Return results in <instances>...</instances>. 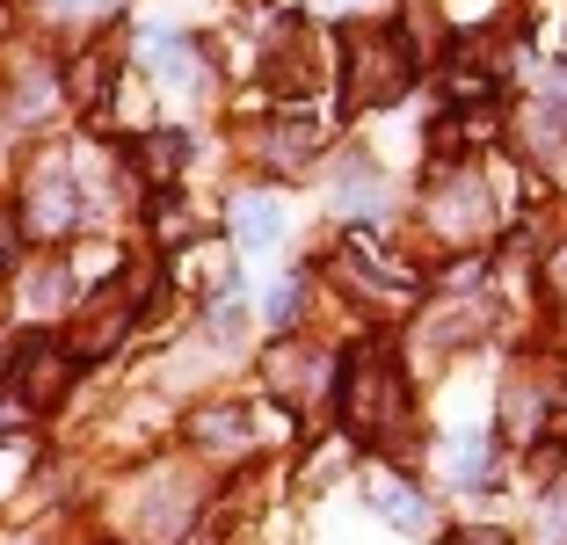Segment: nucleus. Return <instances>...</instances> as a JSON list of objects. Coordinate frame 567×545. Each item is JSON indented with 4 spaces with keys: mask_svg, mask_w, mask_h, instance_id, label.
I'll return each instance as SVG.
<instances>
[{
    "mask_svg": "<svg viewBox=\"0 0 567 545\" xmlns=\"http://www.w3.org/2000/svg\"><path fill=\"white\" fill-rule=\"evenodd\" d=\"M408 73H415V51L401 44V30H385V22H357L342 37V102L350 110H385V102L408 95Z\"/></svg>",
    "mask_w": 567,
    "mask_h": 545,
    "instance_id": "f257e3e1",
    "label": "nucleus"
},
{
    "mask_svg": "<svg viewBox=\"0 0 567 545\" xmlns=\"http://www.w3.org/2000/svg\"><path fill=\"white\" fill-rule=\"evenodd\" d=\"M350 393H342V422L357 436H401L408 430V379L393 371L385 349H357L350 357Z\"/></svg>",
    "mask_w": 567,
    "mask_h": 545,
    "instance_id": "f03ea898",
    "label": "nucleus"
},
{
    "mask_svg": "<svg viewBox=\"0 0 567 545\" xmlns=\"http://www.w3.org/2000/svg\"><path fill=\"white\" fill-rule=\"evenodd\" d=\"M487 189H481V175H466V167H451L444 182L430 189V226L444 233V240H481L487 233Z\"/></svg>",
    "mask_w": 567,
    "mask_h": 545,
    "instance_id": "7ed1b4c3",
    "label": "nucleus"
},
{
    "mask_svg": "<svg viewBox=\"0 0 567 545\" xmlns=\"http://www.w3.org/2000/svg\"><path fill=\"white\" fill-rule=\"evenodd\" d=\"M255 161L262 167H277V175H299V167H313L320 161V124L306 110H277L255 132Z\"/></svg>",
    "mask_w": 567,
    "mask_h": 545,
    "instance_id": "20e7f679",
    "label": "nucleus"
},
{
    "mask_svg": "<svg viewBox=\"0 0 567 545\" xmlns=\"http://www.w3.org/2000/svg\"><path fill=\"white\" fill-rule=\"evenodd\" d=\"M73 218H81V182H73L59 161H44L37 182H30V204H22V233L51 240V233H66Z\"/></svg>",
    "mask_w": 567,
    "mask_h": 545,
    "instance_id": "39448f33",
    "label": "nucleus"
},
{
    "mask_svg": "<svg viewBox=\"0 0 567 545\" xmlns=\"http://www.w3.org/2000/svg\"><path fill=\"white\" fill-rule=\"evenodd\" d=\"M342 269H350L357 284H371V291H415V269L385 248L371 226H350V240H342Z\"/></svg>",
    "mask_w": 567,
    "mask_h": 545,
    "instance_id": "423d86ee",
    "label": "nucleus"
},
{
    "mask_svg": "<svg viewBox=\"0 0 567 545\" xmlns=\"http://www.w3.org/2000/svg\"><path fill=\"white\" fill-rule=\"evenodd\" d=\"M328 81L313 59V22H284L277 30V51H269V88L277 95H313V88Z\"/></svg>",
    "mask_w": 567,
    "mask_h": 545,
    "instance_id": "0eeeda50",
    "label": "nucleus"
},
{
    "mask_svg": "<svg viewBox=\"0 0 567 545\" xmlns=\"http://www.w3.org/2000/svg\"><path fill=\"white\" fill-rule=\"evenodd\" d=\"M538 430H546V385L532 363H517L502 385V444H538Z\"/></svg>",
    "mask_w": 567,
    "mask_h": 545,
    "instance_id": "6e6552de",
    "label": "nucleus"
},
{
    "mask_svg": "<svg viewBox=\"0 0 567 545\" xmlns=\"http://www.w3.org/2000/svg\"><path fill=\"white\" fill-rule=\"evenodd\" d=\"M132 313H138V298H117V291H102L95 306H87V328H73V335H66V357H73V363H95L102 349H110V342H117L124 328H132Z\"/></svg>",
    "mask_w": 567,
    "mask_h": 545,
    "instance_id": "1a4fd4ad",
    "label": "nucleus"
},
{
    "mask_svg": "<svg viewBox=\"0 0 567 545\" xmlns=\"http://www.w3.org/2000/svg\"><path fill=\"white\" fill-rule=\"evenodd\" d=\"M364 502L385 516V524H401V531H422V524H430V502H422V487H415V480H401L393 465H379V473L364 480Z\"/></svg>",
    "mask_w": 567,
    "mask_h": 545,
    "instance_id": "9d476101",
    "label": "nucleus"
},
{
    "mask_svg": "<svg viewBox=\"0 0 567 545\" xmlns=\"http://www.w3.org/2000/svg\"><path fill=\"white\" fill-rule=\"evenodd\" d=\"M124 161H132L138 182H153V189H161V182H175L189 167V132H146V138H132V153H124Z\"/></svg>",
    "mask_w": 567,
    "mask_h": 545,
    "instance_id": "9b49d317",
    "label": "nucleus"
},
{
    "mask_svg": "<svg viewBox=\"0 0 567 545\" xmlns=\"http://www.w3.org/2000/svg\"><path fill=\"white\" fill-rule=\"evenodd\" d=\"M110 66H117V44L102 37V44H81L66 59V102L73 110H95L102 95H110Z\"/></svg>",
    "mask_w": 567,
    "mask_h": 545,
    "instance_id": "f8f14e48",
    "label": "nucleus"
},
{
    "mask_svg": "<svg viewBox=\"0 0 567 545\" xmlns=\"http://www.w3.org/2000/svg\"><path fill=\"white\" fill-rule=\"evenodd\" d=\"M320 371H328V357H320V349H277V357H269V385H277L284 400L320 393Z\"/></svg>",
    "mask_w": 567,
    "mask_h": 545,
    "instance_id": "ddd939ff",
    "label": "nucleus"
},
{
    "mask_svg": "<svg viewBox=\"0 0 567 545\" xmlns=\"http://www.w3.org/2000/svg\"><path fill=\"white\" fill-rule=\"evenodd\" d=\"M189 436H197L204 451H248V414L240 408H204V414H189Z\"/></svg>",
    "mask_w": 567,
    "mask_h": 545,
    "instance_id": "4468645a",
    "label": "nucleus"
},
{
    "mask_svg": "<svg viewBox=\"0 0 567 545\" xmlns=\"http://www.w3.org/2000/svg\"><path fill=\"white\" fill-rule=\"evenodd\" d=\"M342 204H350V212H379V197H385V182H379V167L364 161V153H350V161H342Z\"/></svg>",
    "mask_w": 567,
    "mask_h": 545,
    "instance_id": "2eb2a0df",
    "label": "nucleus"
},
{
    "mask_svg": "<svg viewBox=\"0 0 567 545\" xmlns=\"http://www.w3.org/2000/svg\"><path fill=\"white\" fill-rule=\"evenodd\" d=\"M146 59H153V73H161V81H175V73L197 66V44H189L183 30H153L146 37Z\"/></svg>",
    "mask_w": 567,
    "mask_h": 545,
    "instance_id": "dca6fc26",
    "label": "nucleus"
},
{
    "mask_svg": "<svg viewBox=\"0 0 567 545\" xmlns=\"http://www.w3.org/2000/svg\"><path fill=\"white\" fill-rule=\"evenodd\" d=\"M277 233H284L277 204L248 197V204H240V212H234V240H240V248H269V240H277Z\"/></svg>",
    "mask_w": 567,
    "mask_h": 545,
    "instance_id": "f3484780",
    "label": "nucleus"
},
{
    "mask_svg": "<svg viewBox=\"0 0 567 545\" xmlns=\"http://www.w3.org/2000/svg\"><path fill=\"white\" fill-rule=\"evenodd\" d=\"M401 44L415 51V59L444 44V16H436V0H408V16H401Z\"/></svg>",
    "mask_w": 567,
    "mask_h": 545,
    "instance_id": "a211bd4d",
    "label": "nucleus"
},
{
    "mask_svg": "<svg viewBox=\"0 0 567 545\" xmlns=\"http://www.w3.org/2000/svg\"><path fill=\"white\" fill-rule=\"evenodd\" d=\"M240 328H248V306H240V284H226V291L204 306V335H212V342H240Z\"/></svg>",
    "mask_w": 567,
    "mask_h": 545,
    "instance_id": "6ab92c4d",
    "label": "nucleus"
},
{
    "mask_svg": "<svg viewBox=\"0 0 567 545\" xmlns=\"http://www.w3.org/2000/svg\"><path fill=\"white\" fill-rule=\"evenodd\" d=\"M444 473H451V487H481V480H487V436L444 444Z\"/></svg>",
    "mask_w": 567,
    "mask_h": 545,
    "instance_id": "aec40b11",
    "label": "nucleus"
},
{
    "mask_svg": "<svg viewBox=\"0 0 567 545\" xmlns=\"http://www.w3.org/2000/svg\"><path fill=\"white\" fill-rule=\"evenodd\" d=\"M66 298H73V284H66V269H59V263H44V269L30 277V306H37V313L66 306Z\"/></svg>",
    "mask_w": 567,
    "mask_h": 545,
    "instance_id": "412c9836",
    "label": "nucleus"
},
{
    "mask_svg": "<svg viewBox=\"0 0 567 545\" xmlns=\"http://www.w3.org/2000/svg\"><path fill=\"white\" fill-rule=\"evenodd\" d=\"M262 320L277 335H291V320H299V284H277V291H269V306H262Z\"/></svg>",
    "mask_w": 567,
    "mask_h": 545,
    "instance_id": "4be33fe9",
    "label": "nucleus"
},
{
    "mask_svg": "<svg viewBox=\"0 0 567 545\" xmlns=\"http://www.w3.org/2000/svg\"><path fill=\"white\" fill-rule=\"evenodd\" d=\"M30 459H37V444L22 436V444L8 451V459H0V495H16V480H22V465H30Z\"/></svg>",
    "mask_w": 567,
    "mask_h": 545,
    "instance_id": "5701e85b",
    "label": "nucleus"
},
{
    "mask_svg": "<svg viewBox=\"0 0 567 545\" xmlns=\"http://www.w3.org/2000/svg\"><path fill=\"white\" fill-rule=\"evenodd\" d=\"M444 545H509V531H487V524H458Z\"/></svg>",
    "mask_w": 567,
    "mask_h": 545,
    "instance_id": "b1692460",
    "label": "nucleus"
},
{
    "mask_svg": "<svg viewBox=\"0 0 567 545\" xmlns=\"http://www.w3.org/2000/svg\"><path fill=\"white\" fill-rule=\"evenodd\" d=\"M16 240H22V218H0V277L16 269Z\"/></svg>",
    "mask_w": 567,
    "mask_h": 545,
    "instance_id": "393cba45",
    "label": "nucleus"
},
{
    "mask_svg": "<svg viewBox=\"0 0 567 545\" xmlns=\"http://www.w3.org/2000/svg\"><path fill=\"white\" fill-rule=\"evenodd\" d=\"M546 277H553V298H560V306H567V248H560V255H553V263H546Z\"/></svg>",
    "mask_w": 567,
    "mask_h": 545,
    "instance_id": "a878e982",
    "label": "nucleus"
}]
</instances>
